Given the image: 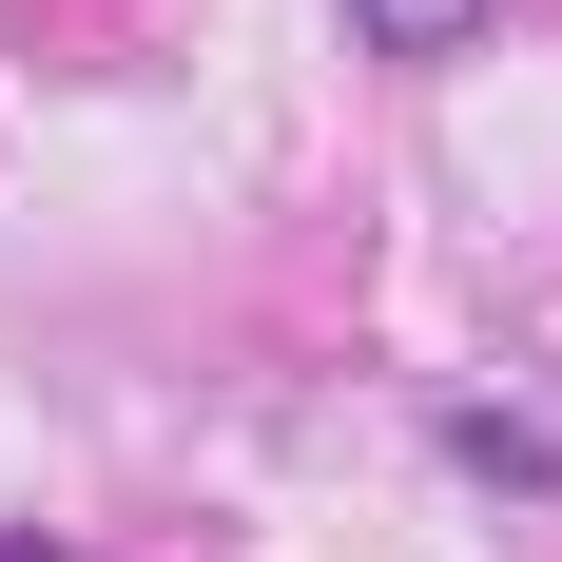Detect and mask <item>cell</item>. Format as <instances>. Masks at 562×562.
Returning a JSON list of instances; mask_svg holds the SVG:
<instances>
[{
    "instance_id": "1",
    "label": "cell",
    "mask_w": 562,
    "mask_h": 562,
    "mask_svg": "<svg viewBox=\"0 0 562 562\" xmlns=\"http://www.w3.org/2000/svg\"><path fill=\"white\" fill-rule=\"evenodd\" d=\"M447 465L505 485V505H543V485H562V427H524V407H447Z\"/></svg>"
},
{
    "instance_id": "3",
    "label": "cell",
    "mask_w": 562,
    "mask_h": 562,
    "mask_svg": "<svg viewBox=\"0 0 562 562\" xmlns=\"http://www.w3.org/2000/svg\"><path fill=\"white\" fill-rule=\"evenodd\" d=\"M0 562H78V543H40V524H0Z\"/></svg>"
},
{
    "instance_id": "2",
    "label": "cell",
    "mask_w": 562,
    "mask_h": 562,
    "mask_svg": "<svg viewBox=\"0 0 562 562\" xmlns=\"http://www.w3.org/2000/svg\"><path fill=\"white\" fill-rule=\"evenodd\" d=\"M485 20H505V0H349V40H369V58H465Z\"/></svg>"
}]
</instances>
